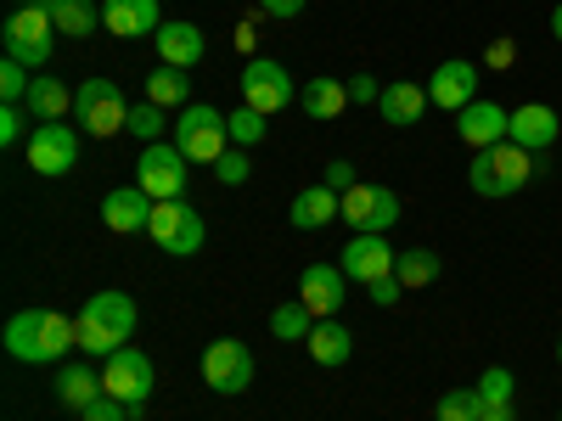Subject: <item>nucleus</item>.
Wrapping results in <instances>:
<instances>
[{
	"instance_id": "f257e3e1",
	"label": "nucleus",
	"mask_w": 562,
	"mask_h": 421,
	"mask_svg": "<svg viewBox=\"0 0 562 421\" xmlns=\"http://www.w3.org/2000/svg\"><path fill=\"white\" fill-rule=\"evenodd\" d=\"M7 349L23 365H57L68 360V349H79V326L57 309H18L7 320Z\"/></svg>"
},
{
	"instance_id": "f03ea898",
	"label": "nucleus",
	"mask_w": 562,
	"mask_h": 421,
	"mask_svg": "<svg viewBox=\"0 0 562 421\" xmlns=\"http://www.w3.org/2000/svg\"><path fill=\"white\" fill-rule=\"evenodd\" d=\"M79 354H119L130 349V332H135V298L130 293H97L85 309H79Z\"/></svg>"
},
{
	"instance_id": "7ed1b4c3",
	"label": "nucleus",
	"mask_w": 562,
	"mask_h": 421,
	"mask_svg": "<svg viewBox=\"0 0 562 421\" xmlns=\"http://www.w3.org/2000/svg\"><path fill=\"white\" fill-rule=\"evenodd\" d=\"M535 174V152H524L518 140H501L490 152H473V169H467V185H473L479 197H512L524 192Z\"/></svg>"
},
{
	"instance_id": "20e7f679",
	"label": "nucleus",
	"mask_w": 562,
	"mask_h": 421,
	"mask_svg": "<svg viewBox=\"0 0 562 421\" xmlns=\"http://www.w3.org/2000/svg\"><path fill=\"white\" fill-rule=\"evenodd\" d=\"M52 45H57V23H52V7L45 0H29L7 18V57L23 62L29 73L52 62Z\"/></svg>"
},
{
	"instance_id": "39448f33",
	"label": "nucleus",
	"mask_w": 562,
	"mask_h": 421,
	"mask_svg": "<svg viewBox=\"0 0 562 421\" xmlns=\"http://www.w3.org/2000/svg\"><path fill=\"white\" fill-rule=\"evenodd\" d=\"M169 140H175V147L192 158V163H220V158L231 152L225 113H214V107H203V102H192V107H180V113H175Z\"/></svg>"
},
{
	"instance_id": "423d86ee",
	"label": "nucleus",
	"mask_w": 562,
	"mask_h": 421,
	"mask_svg": "<svg viewBox=\"0 0 562 421\" xmlns=\"http://www.w3.org/2000/svg\"><path fill=\"white\" fill-rule=\"evenodd\" d=\"M338 219H349L355 237H383V230L400 225V197H394V185H349V192L338 197Z\"/></svg>"
},
{
	"instance_id": "0eeeda50",
	"label": "nucleus",
	"mask_w": 562,
	"mask_h": 421,
	"mask_svg": "<svg viewBox=\"0 0 562 421\" xmlns=\"http://www.w3.org/2000/svg\"><path fill=\"white\" fill-rule=\"evenodd\" d=\"M186 163H192V158H186L175 140H153V147L140 152V163H135V185H140L153 203L186 197V180H192V169H186Z\"/></svg>"
},
{
	"instance_id": "6e6552de",
	"label": "nucleus",
	"mask_w": 562,
	"mask_h": 421,
	"mask_svg": "<svg viewBox=\"0 0 562 421\" xmlns=\"http://www.w3.org/2000/svg\"><path fill=\"white\" fill-rule=\"evenodd\" d=\"M147 237L169 253V259H186V253H198L203 248V214L186 203V197H169V203H153V225H147Z\"/></svg>"
},
{
	"instance_id": "1a4fd4ad",
	"label": "nucleus",
	"mask_w": 562,
	"mask_h": 421,
	"mask_svg": "<svg viewBox=\"0 0 562 421\" xmlns=\"http://www.w3.org/2000/svg\"><path fill=\"white\" fill-rule=\"evenodd\" d=\"M23 152H29L34 174L63 180L68 169H79V129L74 124H34L29 140H23Z\"/></svg>"
},
{
	"instance_id": "9d476101",
	"label": "nucleus",
	"mask_w": 562,
	"mask_h": 421,
	"mask_svg": "<svg viewBox=\"0 0 562 421\" xmlns=\"http://www.w3.org/2000/svg\"><path fill=\"white\" fill-rule=\"evenodd\" d=\"M299 102V84H293V73L281 68V62H270V57H254L248 68H243V107H254V113H281V107H293Z\"/></svg>"
},
{
	"instance_id": "9b49d317",
	"label": "nucleus",
	"mask_w": 562,
	"mask_h": 421,
	"mask_svg": "<svg viewBox=\"0 0 562 421\" xmlns=\"http://www.w3.org/2000/svg\"><path fill=\"white\" fill-rule=\"evenodd\" d=\"M74 107H79V124H85L90 135H119V129H130V102H124V90H119L113 79H85L79 96H74Z\"/></svg>"
},
{
	"instance_id": "f8f14e48",
	"label": "nucleus",
	"mask_w": 562,
	"mask_h": 421,
	"mask_svg": "<svg viewBox=\"0 0 562 421\" xmlns=\"http://www.w3.org/2000/svg\"><path fill=\"white\" fill-rule=\"evenodd\" d=\"M203 383L214 394H248L254 388V354L237 338H220L203 349Z\"/></svg>"
},
{
	"instance_id": "ddd939ff",
	"label": "nucleus",
	"mask_w": 562,
	"mask_h": 421,
	"mask_svg": "<svg viewBox=\"0 0 562 421\" xmlns=\"http://www.w3.org/2000/svg\"><path fill=\"white\" fill-rule=\"evenodd\" d=\"M102 388H108L119 405L140 410V405H147V394H153V360L140 354V349L108 354V360H102Z\"/></svg>"
},
{
	"instance_id": "4468645a",
	"label": "nucleus",
	"mask_w": 562,
	"mask_h": 421,
	"mask_svg": "<svg viewBox=\"0 0 562 421\" xmlns=\"http://www.w3.org/2000/svg\"><path fill=\"white\" fill-rule=\"evenodd\" d=\"M479 68L467 62V57H450V62H439L434 68V79H428V102L439 107V113H461V107H473L479 102Z\"/></svg>"
},
{
	"instance_id": "2eb2a0df",
	"label": "nucleus",
	"mask_w": 562,
	"mask_h": 421,
	"mask_svg": "<svg viewBox=\"0 0 562 421\" xmlns=\"http://www.w3.org/2000/svg\"><path fill=\"white\" fill-rule=\"evenodd\" d=\"M344 293H349V275L338 264H310L299 275V304L315 315V320H333L344 309Z\"/></svg>"
},
{
	"instance_id": "dca6fc26",
	"label": "nucleus",
	"mask_w": 562,
	"mask_h": 421,
	"mask_svg": "<svg viewBox=\"0 0 562 421\" xmlns=\"http://www.w3.org/2000/svg\"><path fill=\"white\" fill-rule=\"evenodd\" d=\"M456 118H461V124H456V135H461L473 152H490V147H501V140H506V129H512V113H506L501 102H490V96H479L473 107H461Z\"/></svg>"
},
{
	"instance_id": "f3484780",
	"label": "nucleus",
	"mask_w": 562,
	"mask_h": 421,
	"mask_svg": "<svg viewBox=\"0 0 562 421\" xmlns=\"http://www.w3.org/2000/svg\"><path fill=\"white\" fill-rule=\"evenodd\" d=\"M394 248L383 242V237H355L344 253H338V270L349 275V281H360V287H371V281H383V275H394Z\"/></svg>"
},
{
	"instance_id": "a211bd4d",
	"label": "nucleus",
	"mask_w": 562,
	"mask_h": 421,
	"mask_svg": "<svg viewBox=\"0 0 562 421\" xmlns=\"http://www.w3.org/2000/svg\"><path fill=\"white\" fill-rule=\"evenodd\" d=\"M557 135H562L557 107H546V102L512 107V129H506V140H518L524 152H546V147H557Z\"/></svg>"
},
{
	"instance_id": "6ab92c4d",
	"label": "nucleus",
	"mask_w": 562,
	"mask_h": 421,
	"mask_svg": "<svg viewBox=\"0 0 562 421\" xmlns=\"http://www.w3.org/2000/svg\"><path fill=\"white\" fill-rule=\"evenodd\" d=\"M102 23L119 39H153L164 29V12L158 0H102Z\"/></svg>"
},
{
	"instance_id": "aec40b11",
	"label": "nucleus",
	"mask_w": 562,
	"mask_h": 421,
	"mask_svg": "<svg viewBox=\"0 0 562 421\" xmlns=\"http://www.w3.org/2000/svg\"><path fill=\"white\" fill-rule=\"evenodd\" d=\"M102 225L113 237H135V230L153 225V197L140 192V185H119V192L102 197Z\"/></svg>"
},
{
	"instance_id": "412c9836",
	"label": "nucleus",
	"mask_w": 562,
	"mask_h": 421,
	"mask_svg": "<svg viewBox=\"0 0 562 421\" xmlns=\"http://www.w3.org/2000/svg\"><path fill=\"white\" fill-rule=\"evenodd\" d=\"M153 39H158V57H164L169 68H198L203 52H209V45H203V29L186 23V18H169Z\"/></svg>"
},
{
	"instance_id": "4be33fe9",
	"label": "nucleus",
	"mask_w": 562,
	"mask_h": 421,
	"mask_svg": "<svg viewBox=\"0 0 562 421\" xmlns=\"http://www.w3.org/2000/svg\"><path fill=\"white\" fill-rule=\"evenodd\" d=\"M428 107H434V102H428V90H422V84H405V79L383 84V102H378V113H383L394 129L422 124V113H428Z\"/></svg>"
},
{
	"instance_id": "5701e85b",
	"label": "nucleus",
	"mask_w": 562,
	"mask_h": 421,
	"mask_svg": "<svg viewBox=\"0 0 562 421\" xmlns=\"http://www.w3.org/2000/svg\"><path fill=\"white\" fill-rule=\"evenodd\" d=\"M304 349H310V360L315 365H349V354H355V332L333 315V320H315V332L304 338Z\"/></svg>"
},
{
	"instance_id": "b1692460",
	"label": "nucleus",
	"mask_w": 562,
	"mask_h": 421,
	"mask_svg": "<svg viewBox=\"0 0 562 421\" xmlns=\"http://www.w3.org/2000/svg\"><path fill=\"white\" fill-rule=\"evenodd\" d=\"M23 107H29L34 124H63L68 107H74V90H68L63 79H34L29 96H23Z\"/></svg>"
},
{
	"instance_id": "393cba45",
	"label": "nucleus",
	"mask_w": 562,
	"mask_h": 421,
	"mask_svg": "<svg viewBox=\"0 0 562 421\" xmlns=\"http://www.w3.org/2000/svg\"><path fill=\"white\" fill-rule=\"evenodd\" d=\"M293 230H321V225H333L338 219V192L333 185H304V192L293 197Z\"/></svg>"
},
{
	"instance_id": "a878e982",
	"label": "nucleus",
	"mask_w": 562,
	"mask_h": 421,
	"mask_svg": "<svg viewBox=\"0 0 562 421\" xmlns=\"http://www.w3.org/2000/svg\"><path fill=\"white\" fill-rule=\"evenodd\" d=\"M304 113L310 118H321V124H333L344 107H349V84L344 79H304Z\"/></svg>"
},
{
	"instance_id": "bb28decb",
	"label": "nucleus",
	"mask_w": 562,
	"mask_h": 421,
	"mask_svg": "<svg viewBox=\"0 0 562 421\" xmlns=\"http://www.w3.org/2000/svg\"><path fill=\"white\" fill-rule=\"evenodd\" d=\"M147 102L164 107V113H169V107H175V113L192 107V79H186V68H169V62H164L158 73H147Z\"/></svg>"
},
{
	"instance_id": "cd10ccee",
	"label": "nucleus",
	"mask_w": 562,
	"mask_h": 421,
	"mask_svg": "<svg viewBox=\"0 0 562 421\" xmlns=\"http://www.w3.org/2000/svg\"><path fill=\"white\" fill-rule=\"evenodd\" d=\"M108 388H102V377L90 365H63V377H57V399L68 405V410H90Z\"/></svg>"
},
{
	"instance_id": "c85d7f7f",
	"label": "nucleus",
	"mask_w": 562,
	"mask_h": 421,
	"mask_svg": "<svg viewBox=\"0 0 562 421\" xmlns=\"http://www.w3.org/2000/svg\"><path fill=\"white\" fill-rule=\"evenodd\" d=\"M45 7H52L57 34H74V39L97 34V23H102V7H90V0H45Z\"/></svg>"
},
{
	"instance_id": "c756f323",
	"label": "nucleus",
	"mask_w": 562,
	"mask_h": 421,
	"mask_svg": "<svg viewBox=\"0 0 562 421\" xmlns=\"http://www.w3.org/2000/svg\"><path fill=\"white\" fill-rule=\"evenodd\" d=\"M394 275H400V287H434V281H439V253L411 248V253L394 259Z\"/></svg>"
},
{
	"instance_id": "7c9ffc66",
	"label": "nucleus",
	"mask_w": 562,
	"mask_h": 421,
	"mask_svg": "<svg viewBox=\"0 0 562 421\" xmlns=\"http://www.w3.org/2000/svg\"><path fill=\"white\" fill-rule=\"evenodd\" d=\"M270 332H276L281 343H304V338L315 332V315H310L304 304H281V309L270 315Z\"/></svg>"
},
{
	"instance_id": "2f4dec72",
	"label": "nucleus",
	"mask_w": 562,
	"mask_h": 421,
	"mask_svg": "<svg viewBox=\"0 0 562 421\" xmlns=\"http://www.w3.org/2000/svg\"><path fill=\"white\" fill-rule=\"evenodd\" d=\"M479 416H484L479 388H450V394H439V421H479Z\"/></svg>"
},
{
	"instance_id": "473e14b6",
	"label": "nucleus",
	"mask_w": 562,
	"mask_h": 421,
	"mask_svg": "<svg viewBox=\"0 0 562 421\" xmlns=\"http://www.w3.org/2000/svg\"><path fill=\"white\" fill-rule=\"evenodd\" d=\"M164 129H175L164 107H153V102L130 107V135H140V140H147V147H153V140H164Z\"/></svg>"
},
{
	"instance_id": "72a5a7b5",
	"label": "nucleus",
	"mask_w": 562,
	"mask_h": 421,
	"mask_svg": "<svg viewBox=\"0 0 562 421\" xmlns=\"http://www.w3.org/2000/svg\"><path fill=\"white\" fill-rule=\"evenodd\" d=\"M225 129H231V140H237V147H254V140H265V113H254V107H237L225 118Z\"/></svg>"
},
{
	"instance_id": "f704fd0d",
	"label": "nucleus",
	"mask_w": 562,
	"mask_h": 421,
	"mask_svg": "<svg viewBox=\"0 0 562 421\" xmlns=\"http://www.w3.org/2000/svg\"><path fill=\"white\" fill-rule=\"evenodd\" d=\"M29 107L23 102H7L0 107V147H18V140H29Z\"/></svg>"
},
{
	"instance_id": "c9c22d12",
	"label": "nucleus",
	"mask_w": 562,
	"mask_h": 421,
	"mask_svg": "<svg viewBox=\"0 0 562 421\" xmlns=\"http://www.w3.org/2000/svg\"><path fill=\"white\" fill-rule=\"evenodd\" d=\"M29 84H34V73L23 68V62H0V102H23L29 96Z\"/></svg>"
},
{
	"instance_id": "e433bc0d",
	"label": "nucleus",
	"mask_w": 562,
	"mask_h": 421,
	"mask_svg": "<svg viewBox=\"0 0 562 421\" xmlns=\"http://www.w3.org/2000/svg\"><path fill=\"white\" fill-rule=\"evenodd\" d=\"M479 399L484 405H512V371L506 365H490L479 377Z\"/></svg>"
},
{
	"instance_id": "4c0bfd02",
	"label": "nucleus",
	"mask_w": 562,
	"mask_h": 421,
	"mask_svg": "<svg viewBox=\"0 0 562 421\" xmlns=\"http://www.w3.org/2000/svg\"><path fill=\"white\" fill-rule=\"evenodd\" d=\"M130 416H135V410H130V405H119L113 394H102L90 410H79V421H130Z\"/></svg>"
},
{
	"instance_id": "58836bf2",
	"label": "nucleus",
	"mask_w": 562,
	"mask_h": 421,
	"mask_svg": "<svg viewBox=\"0 0 562 421\" xmlns=\"http://www.w3.org/2000/svg\"><path fill=\"white\" fill-rule=\"evenodd\" d=\"M214 174H220V185H243V180H248V158H243V152H225V158L214 163Z\"/></svg>"
},
{
	"instance_id": "ea45409f",
	"label": "nucleus",
	"mask_w": 562,
	"mask_h": 421,
	"mask_svg": "<svg viewBox=\"0 0 562 421\" xmlns=\"http://www.w3.org/2000/svg\"><path fill=\"white\" fill-rule=\"evenodd\" d=\"M366 293H371V304H378V309H394L405 287H400V275H383V281H371V287H366Z\"/></svg>"
},
{
	"instance_id": "a19ab883",
	"label": "nucleus",
	"mask_w": 562,
	"mask_h": 421,
	"mask_svg": "<svg viewBox=\"0 0 562 421\" xmlns=\"http://www.w3.org/2000/svg\"><path fill=\"white\" fill-rule=\"evenodd\" d=\"M321 185H333V192L344 197L349 185H360V180H355V163H349V158H338V163H326V180H321Z\"/></svg>"
},
{
	"instance_id": "79ce46f5",
	"label": "nucleus",
	"mask_w": 562,
	"mask_h": 421,
	"mask_svg": "<svg viewBox=\"0 0 562 421\" xmlns=\"http://www.w3.org/2000/svg\"><path fill=\"white\" fill-rule=\"evenodd\" d=\"M349 102H383V84L371 79V73H355L349 79Z\"/></svg>"
},
{
	"instance_id": "37998d69",
	"label": "nucleus",
	"mask_w": 562,
	"mask_h": 421,
	"mask_svg": "<svg viewBox=\"0 0 562 421\" xmlns=\"http://www.w3.org/2000/svg\"><path fill=\"white\" fill-rule=\"evenodd\" d=\"M259 12H270V18H299L304 0H259Z\"/></svg>"
},
{
	"instance_id": "c03bdc74",
	"label": "nucleus",
	"mask_w": 562,
	"mask_h": 421,
	"mask_svg": "<svg viewBox=\"0 0 562 421\" xmlns=\"http://www.w3.org/2000/svg\"><path fill=\"white\" fill-rule=\"evenodd\" d=\"M479 421H518V410H512V405H484Z\"/></svg>"
},
{
	"instance_id": "a18cd8bd",
	"label": "nucleus",
	"mask_w": 562,
	"mask_h": 421,
	"mask_svg": "<svg viewBox=\"0 0 562 421\" xmlns=\"http://www.w3.org/2000/svg\"><path fill=\"white\" fill-rule=\"evenodd\" d=\"M551 34H557V45H562V0H557V12H551Z\"/></svg>"
},
{
	"instance_id": "49530a36",
	"label": "nucleus",
	"mask_w": 562,
	"mask_h": 421,
	"mask_svg": "<svg viewBox=\"0 0 562 421\" xmlns=\"http://www.w3.org/2000/svg\"><path fill=\"white\" fill-rule=\"evenodd\" d=\"M557 365H562V338H557Z\"/></svg>"
},
{
	"instance_id": "de8ad7c7",
	"label": "nucleus",
	"mask_w": 562,
	"mask_h": 421,
	"mask_svg": "<svg viewBox=\"0 0 562 421\" xmlns=\"http://www.w3.org/2000/svg\"><path fill=\"white\" fill-rule=\"evenodd\" d=\"M557 421H562V410H557Z\"/></svg>"
}]
</instances>
